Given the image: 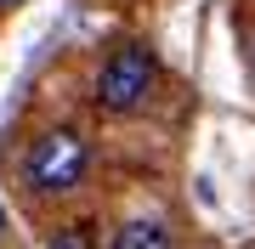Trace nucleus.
I'll list each match as a JSON object with an SVG mask.
<instances>
[{"label": "nucleus", "instance_id": "f257e3e1", "mask_svg": "<svg viewBox=\"0 0 255 249\" xmlns=\"http://www.w3.org/2000/svg\"><path fill=\"white\" fill-rule=\"evenodd\" d=\"M91 175V142L80 136L74 125H51L28 142L23 153V187L34 198H63Z\"/></svg>", "mask_w": 255, "mask_h": 249}, {"label": "nucleus", "instance_id": "f03ea898", "mask_svg": "<svg viewBox=\"0 0 255 249\" xmlns=\"http://www.w3.org/2000/svg\"><path fill=\"white\" fill-rule=\"evenodd\" d=\"M153 51L136 46V40H125V46H114L108 57H102V68H97V108H108V113H136L147 91H153Z\"/></svg>", "mask_w": 255, "mask_h": 249}, {"label": "nucleus", "instance_id": "7ed1b4c3", "mask_svg": "<svg viewBox=\"0 0 255 249\" xmlns=\"http://www.w3.org/2000/svg\"><path fill=\"white\" fill-rule=\"evenodd\" d=\"M114 249H170V232L159 221H125L114 232Z\"/></svg>", "mask_w": 255, "mask_h": 249}, {"label": "nucleus", "instance_id": "20e7f679", "mask_svg": "<svg viewBox=\"0 0 255 249\" xmlns=\"http://www.w3.org/2000/svg\"><path fill=\"white\" fill-rule=\"evenodd\" d=\"M51 249H97V238H91L85 227H68V232H57V238H51Z\"/></svg>", "mask_w": 255, "mask_h": 249}, {"label": "nucleus", "instance_id": "39448f33", "mask_svg": "<svg viewBox=\"0 0 255 249\" xmlns=\"http://www.w3.org/2000/svg\"><path fill=\"white\" fill-rule=\"evenodd\" d=\"M0 6H23V0H0Z\"/></svg>", "mask_w": 255, "mask_h": 249}, {"label": "nucleus", "instance_id": "423d86ee", "mask_svg": "<svg viewBox=\"0 0 255 249\" xmlns=\"http://www.w3.org/2000/svg\"><path fill=\"white\" fill-rule=\"evenodd\" d=\"M0 232H6V210H0Z\"/></svg>", "mask_w": 255, "mask_h": 249}]
</instances>
